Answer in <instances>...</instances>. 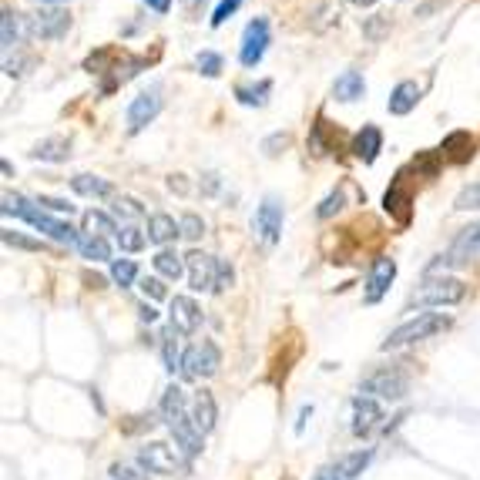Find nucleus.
<instances>
[{"instance_id":"obj_1","label":"nucleus","mask_w":480,"mask_h":480,"mask_svg":"<svg viewBox=\"0 0 480 480\" xmlns=\"http://www.w3.org/2000/svg\"><path fill=\"white\" fill-rule=\"evenodd\" d=\"M450 326H454V319L444 316V313H417L413 319L400 323V326L390 333L387 340H383V346H380V350L390 353V350H400V346H413V343L434 340V336L447 333Z\"/></svg>"},{"instance_id":"obj_2","label":"nucleus","mask_w":480,"mask_h":480,"mask_svg":"<svg viewBox=\"0 0 480 480\" xmlns=\"http://www.w3.org/2000/svg\"><path fill=\"white\" fill-rule=\"evenodd\" d=\"M138 467L145 474H158V477H175V474H188V457H182V450L165 440H152V444L138 447Z\"/></svg>"},{"instance_id":"obj_3","label":"nucleus","mask_w":480,"mask_h":480,"mask_svg":"<svg viewBox=\"0 0 480 480\" xmlns=\"http://www.w3.org/2000/svg\"><path fill=\"white\" fill-rule=\"evenodd\" d=\"M480 252V222H470L467 229H460L454 235V242L447 249V256H437L430 266H427V276H437V272L457 269V266H470Z\"/></svg>"},{"instance_id":"obj_4","label":"nucleus","mask_w":480,"mask_h":480,"mask_svg":"<svg viewBox=\"0 0 480 480\" xmlns=\"http://www.w3.org/2000/svg\"><path fill=\"white\" fill-rule=\"evenodd\" d=\"M363 393H370L373 400H390V403H400V400L410 393V376L403 373L400 366H383V370H373L360 383Z\"/></svg>"},{"instance_id":"obj_5","label":"nucleus","mask_w":480,"mask_h":480,"mask_svg":"<svg viewBox=\"0 0 480 480\" xmlns=\"http://www.w3.org/2000/svg\"><path fill=\"white\" fill-rule=\"evenodd\" d=\"M219 366H222V353L212 340L188 346L185 356H182V376L185 380H209V376L219 373Z\"/></svg>"},{"instance_id":"obj_6","label":"nucleus","mask_w":480,"mask_h":480,"mask_svg":"<svg viewBox=\"0 0 480 480\" xmlns=\"http://www.w3.org/2000/svg\"><path fill=\"white\" fill-rule=\"evenodd\" d=\"M464 296H467V286L454 276H437V279H427L423 282V289L413 296V303L417 306H457L464 303Z\"/></svg>"},{"instance_id":"obj_7","label":"nucleus","mask_w":480,"mask_h":480,"mask_svg":"<svg viewBox=\"0 0 480 480\" xmlns=\"http://www.w3.org/2000/svg\"><path fill=\"white\" fill-rule=\"evenodd\" d=\"M24 21H27V34L37 41H61L71 31V14L61 7H41Z\"/></svg>"},{"instance_id":"obj_8","label":"nucleus","mask_w":480,"mask_h":480,"mask_svg":"<svg viewBox=\"0 0 480 480\" xmlns=\"http://www.w3.org/2000/svg\"><path fill=\"white\" fill-rule=\"evenodd\" d=\"M370 464H373V447H363V450H353V454L329 460L326 467H319L313 474V480H356Z\"/></svg>"},{"instance_id":"obj_9","label":"nucleus","mask_w":480,"mask_h":480,"mask_svg":"<svg viewBox=\"0 0 480 480\" xmlns=\"http://www.w3.org/2000/svg\"><path fill=\"white\" fill-rule=\"evenodd\" d=\"M185 269H188V286H192V293H215L219 259H212L209 252L192 249V252L185 256Z\"/></svg>"},{"instance_id":"obj_10","label":"nucleus","mask_w":480,"mask_h":480,"mask_svg":"<svg viewBox=\"0 0 480 480\" xmlns=\"http://www.w3.org/2000/svg\"><path fill=\"white\" fill-rule=\"evenodd\" d=\"M383 407H380V400L373 397H356L353 400V420H350V430L353 437H360V440H366V437H373L380 427H383Z\"/></svg>"},{"instance_id":"obj_11","label":"nucleus","mask_w":480,"mask_h":480,"mask_svg":"<svg viewBox=\"0 0 480 480\" xmlns=\"http://www.w3.org/2000/svg\"><path fill=\"white\" fill-rule=\"evenodd\" d=\"M24 222L27 225H34L37 232L47 235V239H54V242H64V246H78V239H81V232L74 229L71 222H61V219H51L41 205L34 202V209L24 215Z\"/></svg>"},{"instance_id":"obj_12","label":"nucleus","mask_w":480,"mask_h":480,"mask_svg":"<svg viewBox=\"0 0 480 480\" xmlns=\"http://www.w3.org/2000/svg\"><path fill=\"white\" fill-rule=\"evenodd\" d=\"M266 47H269V21L256 17L246 24V34H242V47H239V61L246 68H256L259 61L266 58Z\"/></svg>"},{"instance_id":"obj_13","label":"nucleus","mask_w":480,"mask_h":480,"mask_svg":"<svg viewBox=\"0 0 480 480\" xmlns=\"http://www.w3.org/2000/svg\"><path fill=\"white\" fill-rule=\"evenodd\" d=\"M282 219H286V212H282V202L279 199H262V205L256 209V219H252V229L259 232V239L266 242V246H276L282 235Z\"/></svg>"},{"instance_id":"obj_14","label":"nucleus","mask_w":480,"mask_h":480,"mask_svg":"<svg viewBox=\"0 0 480 480\" xmlns=\"http://www.w3.org/2000/svg\"><path fill=\"white\" fill-rule=\"evenodd\" d=\"M168 430H172V437H175V447L182 450V457H188V460L199 457L205 437H202V430L195 427L192 413L182 410L178 417H172V420H168Z\"/></svg>"},{"instance_id":"obj_15","label":"nucleus","mask_w":480,"mask_h":480,"mask_svg":"<svg viewBox=\"0 0 480 480\" xmlns=\"http://www.w3.org/2000/svg\"><path fill=\"white\" fill-rule=\"evenodd\" d=\"M383 209H387L390 219H397L400 225H410L413 219V192L407 185V175L400 172L393 182H390L387 195H383Z\"/></svg>"},{"instance_id":"obj_16","label":"nucleus","mask_w":480,"mask_h":480,"mask_svg":"<svg viewBox=\"0 0 480 480\" xmlns=\"http://www.w3.org/2000/svg\"><path fill=\"white\" fill-rule=\"evenodd\" d=\"M158 111H162V94H158V88L141 91L138 98H131V105H128V131L131 135H138L145 125H152L155 118H158Z\"/></svg>"},{"instance_id":"obj_17","label":"nucleus","mask_w":480,"mask_h":480,"mask_svg":"<svg viewBox=\"0 0 480 480\" xmlns=\"http://www.w3.org/2000/svg\"><path fill=\"white\" fill-rule=\"evenodd\" d=\"M393 279H397V262L393 259H376L373 266H370V276H366V293H363L366 303L370 306L380 303L390 293Z\"/></svg>"},{"instance_id":"obj_18","label":"nucleus","mask_w":480,"mask_h":480,"mask_svg":"<svg viewBox=\"0 0 480 480\" xmlns=\"http://www.w3.org/2000/svg\"><path fill=\"white\" fill-rule=\"evenodd\" d=\"M168 319H172V329H175V333L192 336V333H199V326H202V309L192 296H175L172 306H168Z\"/></svg>"},{"instance_id":"obj_19","label":"nucleus","mask_w":480,"mask_h":480,"mask_svg":"<svg viewBox=\"0 0 480 480\" xmlns=\"http://www.w3.org/2000/svg\"><path fill=\"white\" fill-rule=\"evenodd\" d=\"M477 152V138L470 135V131H450L440 145V155H444V162L450 165H467Z\"/></svg>"},{"instance_id":"obj_20","label":"nucleus","mask_w":480,"mask_h":480,"mask_svg":"<svg viewBox=\"0 0 480 480\" xmlns=\"http://www.w3.org/2000/svg\"><path fill=\"white\" fill-rule=\"evenodd\" d=\"M188 413H192V420L195 427L202 430V437H209L215 430V420H219V407H215V397L212 393H195V400L188 403Z\"/></svg>"},{"instance_id":"obj_21","label":"nucleus","mask_w":480,"mask_h":480,"mask_svg":"<svg viewBox=\"0 0 480 480\" xmlns=\"http://www.w3.org/2000/svg\"><path fill=\"white\" fill-rule=\"evenodd\" d=\"M380 148H383V135H380V128H376V125H363V131H356L350 152L363 165H373Z\"/></svg>"},{"instance_id":"obj_22","label":"nucleus","mask_w":480,"mask_h":480,"mask_svg":"<svg viewBox=\"0 0 480 480\" xmlns=\"http://www.w3.org/2000/svg\"><path fill=\"white\" fill-rule=\"evenodd\" d=\"M366 94V81L360 71H343L336 84H333V98L343 101V105H353V101H360Z\"/></svg>"},{"instance_id":"obj_23","label":"nucleus","mask_w":480,"mask_h":480,"mask_svg":"<svg viewBox=\"0 0 480 480\" xmlns=\"http://www.w3.org/2000/svg\"><path fill=\"white\" fill-rule=\"evenodd\" d=\"M417 101H420V84L400 81L397 88H393V94H390L387 111L390 115H410L413 108H417Z\"/></svg>"},{"instance_id":"obj_24","label":"nucleus","mask_w":480,"mask_h":480,"mask_svg":"<svg viewBox=\"0 0 480 480\" xmlns=\"http://www.w3.org/2000/svg\"><path fill=\"white\" fill-rule=\"evenodd\" d=\"M71 188L78 195H84V199H111L115 195V185L108 178H98V175H74L71 178Z\"/></svg>"},{"instance_id":"obj_25","label":"nucleus","mask_w":480,"mask_h":480,"mask_svg":"<svg viewBox=\"0 0 480 480\" xmlns=\"http://www.w3.org/2000/svg\"><path fill=\"white\" fill-rule=\"evenodd\" d=\"M155 272L162 276V279H182V272H185V256H178L175 249H158L152 259Z\"/></svg>"},{"instance_id":"obj_26","label":"nucleus","mask_w":480,"mask_h":480,"mask_svg":"<svg viewBox=\"0 0 480 480\" xmlns=\"http://www.w3.org/2000/svg\"><path fill=\"white\" fill-rule=\"evenodd\" d=\"M31 158H37V162H68V158H71V141L61 138V135L37 141L34 152H31Z\"/></svg>"},{"instance_id":"obj_27","label":"nucleus","mask_w":480,"mask_h":480,"mask_svg":"<svg viewBox=\"0 0 480 480\" xmlns=\"http://www.w3.org/2000/svg\"><path fill=\"white\" fill-rule=\"evenodd\" d=\"M175 235H182V229H178V222L172 219V215L155 212L152 219H148V242H155V246H165V242H172Z\"/></svg>"},{"instance_id":"obj_28","label":"nucleus","mask_w":480,"mask_h":480,"mask_svg":"<svg viewBox=\"0 0 480 480\" xmlns=\"http://www.w3.org/2000/svg\"><path fill=\"white\" fill-rule=\"evenodd\" d=\"M21 14H14L11 7L0 14V44H4V51H14V47L21 44Z\"/></svg>"},{"instance_id":"obj_29","label":"nucleus","mask_w":480,"mask_h":480,"mask_svg":"<svg viewBox=\"0 0 480 480\" xmlns=\"http://www.w3.org/2000/svg\"><path fill=\"white\" fill-rule=\"evenodd\" d=\"M78 252H81L84 259H91V262H108V259H111L108 239H101V235H88V232H81V239H78ZM111 262H115V259H111Z\"/></svg>"},{"instance_id":"obj_30","label":"nucleus","mask_w":480,"mask_h":480,"mask_svg":"<svg viewBox=\"0 0 480 480\" xmlns=\"http://www.w3.org/2000/svg\"><path fill=\"white\" fill-rule=\"evenodd\" d=\"M272 91V84L269 81H259V84H239L235 88V98L242 101V105L249 108H262L266 105V94Z\"/></svg>"},{"instance_id":"obj_31","label":"nucleus","mask_w":480,"mask_h":480,"mask_svg":"<svg viewBox=\"0 0 480 480\" xmlns=\"http://www.w3.org/2000/svg\"><path fill=\"white\" fill-rule=\"evenodd\" d=\"M115 239L118 246H121V252H141L145 242H148V232H141L138 225H121Z\"/></svg>"},{"instance_id":"obj_32","label":"nucleus","mask_w":480,"mask_h":480,"mask_svg":"<svg viewBox=\"0 0 480 480\" xmlns=\"http://www.w3.org/2000/svg\"><path fill=\"white\" fill-rule=\"evenodd\" d=\"M162 356H165V370H168V373H182V356H185V353H178L175 329H168L162 336Z\"/></svg>"},{"instance_id":"obj_33","label":"nucleus","mask_w":480,"mask_h":480,"mask_svg":"<svg viewBox=\"0 0 480 480\" xmlns=\"http://www.w3.org/2000/svg\"><path fill=\"white\" fill-rule=\"evenodd\" d=\"M84 232H88V235H101V239H105L108 232L118 235V225H115V219H111V215H105V212H88V215H84Z\"/></svg>"},{"instance_id":"obj_34","label":"nucleus","mask_w":480,"mask_h":480,"mask_svg":"<svg viewBox=\"0 0 480 480\" xmlns=\"http://www.w3.org/2000/svg\"><path fill=\"white\" fill-rule=\"evenodd\" d=\"M111 279L125 289V286H131V282L138 279V266H135L131 259H115V262H111Z\"/></svg>"},{"instance_id":"obj_35","label":"nucleus","mask_w":480,"mask_h":480,"mask_svg":"<svg viewBox=\"0 0 480 480\" xmlns=\"http://www.w3.org/2000/svg\"><path fill=\"white\" fill-rule=\"evenodd\" d=\"M111 209H115L118 219H128V222H138L141 215H145V209H141V202H138V199H131V195H118Z\"/></svg>"},{"instance_id":"obj_36","label":"nucleus","mask_w":480,"mask_h":480,"mask_svg":"<svg viewBox=\"0 0 480 480\" xmlns=\"http://www.w3.org/2000/svg\"><path fill=\"white\" fill-rule=\"evenodd\" d=\"M440 165H444V155L440 152H420L417 155V162H413V168H417L423 178H434L437 172H440Z\"/></svg>"},{"instance_id":"obj_37","label":"nucleus","mask_w":480,"mask_h":480,"mask_svg":"<svg viewBox=\"0 0 480 480\" xmlns=\"http://www.w3.org/2000/svg\"><path fill=\"white\" fill-rule=\"evenodd\" d=\"M0 239H4V246L24 249V252H41V249H44V242H37V239H27V235L14 232V229H4V232H0Z\"/></svg>"},{"instance_id":"obj_38","label":"nucleus","mask_w":480,"mask_h":480,"mask_svg":"<svg viewBox=\"0 0 480 480\" xmlns=\"http://www.w3.org/2000/svg\"><path fill=\"white\" fill-rule=\"evenodd\" d=\"M0 202H4V205H0V209H4V215H14V219H24L27 212L34 209V202H27L24 195H11V192H7V195H4Z\"/></svg>"},{"instance_id":"obj_39","label":"nucleus","mask_w":480,"mask_h":480,"mask_svg":"<svg viewBox=\"0 0 480 480\" xmlns=\"http://www.w3.org/2000/svg\"><path fill=\"white\" fill-rule=\"evenodd\" d=\"M178 229H182V235L192 239V242L205 235V222H202V215H195V212H185V215L178 219Z\"/></svg>"},{"instance_id":"obj_40","label":"nucleus","mask_w":480,"mask_h":480,"mask_svg":"<svg viewBox=\"0 0 480 480\" xmlns=\"http://www.w3.org/2000/svg\"><path fill=\"white\" fill-rule=\"evenodd\" d=\"M343 205H346V195H343V188H336V192H329L326 199L319 202L316 215H319V219H333V215H336Z\"/></svg>"},{"instance_id":"obj_41","label":"nucleus","mask_w":480,"mask_h":480,"mask_svg":"<svg viewBox=\"0 0 480 480\" xmlns=\"http://www.w3.org/2000/svg\"><path fill=\"white\" fill-rule=\"evenodd\" d=\"M363 34L370 37V41H380V37H387L390 34V17H387V14H373V17L363 24Z\"/></svg>"},{"instance_id":"obj_42","label":"nucleus","mask_w":480,"mask_h":480,"mask_svg":"<svg viewBox=\"0 0 480 480\" xmlns=\"http://www.w3.org/2000/svg\"><path fill=\"white\" fill-rule=\"evenodd\" d=\"M195 64H199V71L205 78H219V71H222V58L215 51H202L199 58H195Z\"/></svg>"},{"instance_id":"obj_43","label":"nucleus","mask_w":480,"mask_h":480,"mask_svg":"<svg viewBox=\"0 0 480 480\" xmlns=\"http://www.w3.org/2000/svg\"><path fill=\"white\" fill-rule=\"evenodd\" d=\"M454 209H457V212L480 209V182H477V185H467L464 192H460L457 199H454Z\"/></svg>"},{"instance_id":"obj_44","label":"nucleus","mask_w":480,"mask_h":480,"mask_svg":"<svg viewBox=\"0 0 480 480\" xmlns=\"http://www.w3.org/2000/svg\"><path fill=\"white\" fill-rule=\"evenodd\" d=\"M239 7H242V0H222V4L215 7V14H212V27H222V24L229 21Z\"/></svg>"},{"instance_id":"obj_45","label":"nucleus","mask_w":480,"mask_h":480,"mask_svg":"<svg viewBox=\"0 0 480 480\" xmlns=\"http://www.w3.org/2000/svg\"><path fill=\"white\" fill-rule=\"evenodd\" d=\"M138 289L145 293V299H165V282L162 279H155V276H145V279L138 282Z\"/></svg>"},{"instance_id":"obj_46","label":"nucleus","mask_w":480,"mask_h":480,"mask_svg":"<svg viewBox=\"0 0 480 480\" xmlns=\"http://www.w3.org/2000/svg\"><path fill=\"white\" fill-rule=\"evenodd\" d=\"M235 282V272L229 262H219V276H215V293H225V289H232Z\"/></svg>"},{"instance_id":"obj_47","label":"nucleus","mask_w":480,"mask_h":480,"mask_svg":"<svg viewBox=\"0 0 480 480\" xmlns=\"http://www.w3.org/2000/svg\"><path fill=\"white\" fill-rule=\"evenodd\" d=\"M111 480H148L141 470L128 467V464H111Z\"/></svg>"},{"instance_id":"obj_48","label":"nucleus","mask_w":480,"mask_h":480,"mask_svg":"<svg viewBox=\"0 0 480 480\" xmlns=\"http://www.w3.org/2000/svg\"><path fill=\"white\" fill-rule=\"evenodd\" d=\"M27 64H31V58H7L4 61V74H7V78H21Z\"/></svg>"},{"instance_id":"obj_49","label":"nucleus","mask_w":480,"mask_h":480,"mask_svg":"<svg viewBox=\"0 0 480 480\" xmlns=\"http://www.w3.org/2000/svg\"><path fill=\"white\" fill-rule=\"evenodd\" d=\"M37 205H41V209H47V212H74V205H68V202L64 199H47V195H41V199H37Z\"/></svg>"},{"instance_id":"obj_50","label":"nucleus","mask_w":480,"mask_h":480,"mask_svg":"<svg viewBox=\"0 0 480 480\" xmlns=\"http://www.w3.org/2000/svg\"><path fill=\"white\" fill-rule=\"evenodd\" d=\"M286 145H289V135H272V138H266L262 148H266V155H279L276 148H286Z\"/></svg>"},{"instance_id":"obj_51","label":"nucleus","mask_w":480,"mask_h":480,"mask_svg":"<svg viewBox=\"0 0 480 480\" xmlns=\"http://www.w3.org/2000/svg\"><path fill=\"white\" fill-rule=\"evenodd\" d=\"M138 316H141V323H148V326H152L155 319H158V309H155V306H148V303H145V306H141V309H138Z\"/></svg>"},{"instance_id":"obj_52","label":"nucleus","mask_w":480,"mask_h":480,"mask_svg":"<svg viewBox=\"0 0 480 480\" xmlns=\"http://www.w3.org/2000/svg\"><path fill=\"white\" fill-rule=\"evenodd\" d=\"M84 282H88L91 289H105V286H108V279H105V276H98V272H84Z\"/></svg>"},{"instance_id":"obj_53","label":"nucleus","mask_w":480,"mask_h":480,"mask_svg":"<svg viewBox=\"0 0 480 480\" xmlns=\"http://www.w3.org/2000/svg\"><path fill=\"white\" fill-rule=\"evenodd\" d=\"M202 192H205V195H215V192H219V175H205V182H202Z\"/></svg>"},{"instance_id":"obj_54","label":"nucleus","mask_w":480,"mask_h":480,"mask_svg":"<svg viewBox=\"0 0 480 480\" xmlns=\"http://www.w3.org/2000/svg\"><path fill=\"white\" fill-rule=\"evenodd\" d=\"M145 4H148L155 14H168V11H172V0H145Z\"/></svg>"},{"instance_id":"obj_55","label":"nucleus","mask_w":480,"mask_h":480,"mask_svg":"<svg viewBox=\"0 0 480 480\" xmlns=\"http://www.w3.org/2000/svg\"><path fill=\"white\" fill-rule=\"evenodd\" d=\"M168 188H172V192H178V195H185V175H172L168 178Z\"/></svg>"},{"instance_id":"obj_56","label":"nucleus","mask_w":480,"mask_h":480,"mask_svg":"<svg viewBox=\"0 0 480 480\" xmlns=\"http://www.w3.org/2000/svg\"><path fill=\"white\" fill-rule=\"evenodd\" d=\"M309 417H313V407H303V410H299V420H296V434H303V427Z\"/></svg>"},{"instance_id":"obj_57","label":"nucleus","mask_w":480,"mask_h":480,"mask_svg":"<svg viewBox=\"0 0 480 480\" xmlns=\"http://www.w3.org/2000/svg\"><path fill=\"white\" fill-rule=\"evenodd\" d=\"M353 4H356V7H373L376 0H353Z\"/></svg>"},{"instance_id":"obj_58","label":"nucleus","mask_w":480,"mask_h":480,"mask_svg":"<svg viewBox=\"0 0 480 480\" xmlns=\"http://www.w3.org/2000/svg\"><path fill=\"white\" fill-rule=\"evenodd\" d=\"M37 4H61V0H37Z\"/></svg>"},{"instance_id":"obj_59","label":"nucleus","mask_w":480,"mask_h":480,"mask_svg":"<svg viewBox=\"0 0 480 480\" xmlns=\"http://www.w3.org/2000/svg\"><path fill=\"white\" fill-rule=\"evenodd\" d=\"M192 4H195V0H192Z\"/></svg>"}]
</instances>
